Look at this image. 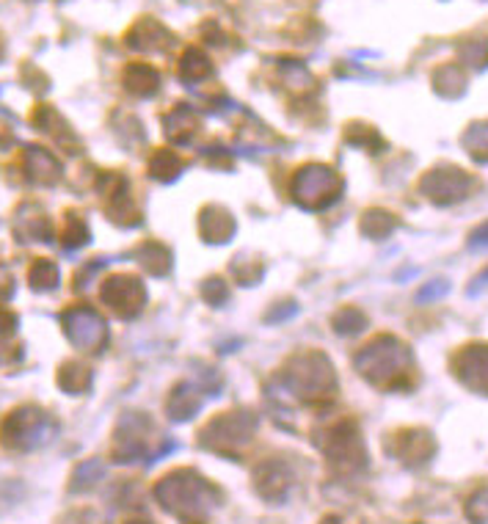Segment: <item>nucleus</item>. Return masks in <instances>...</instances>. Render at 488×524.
I'll return each mask as SVG.
<instances>
[{
    "mask_svg": "<svg viewBox=\"0 0 488 524\" xmlns=\"http://www.w3.org/2000/svg\"><path fill=\"white\" fill-rule=\"evenodd\" d=\"M42 426H45V416L42 414H15L9 423L4 426V439H6V445H12V447H25L28 445V439H36L39 437V431H42Z\"/></svg>",
    "mask_w": 488,
    "mask_h": 524,
    "instance_id": "1",
    "label": "nucleus"
},
{
    "mask_svg": "<svg viewBox=\"0 0 488 524\" xmlns=\"http://www.w3.org/2000/svg\"><path fill=\"white\" fill-rule=\"evenodd\" d=\"M56 279H58V271H56L50 262H36V268H34V273H31L34 287H53Z\"/></svg>",
    "mask_w": 488,
    "mask_h": 524,
    "instance_id": "2",
    "label": "nucleus"
},
{
    "mask_svg": "<svg viewBox=\"0 0 488 524\" xmlns=\"http://www.w3.org/2000/svg\"><path fill=\"white\" fill-rule=\"evenodd\" d=\"M9 329H15V314L6 312V309H0V334L9 332Z\"/></svg>",
    "mask_w": 488,
    "mask_h": 524,
    "instance_id": "3",
    "label": "nucleus"
}]
</instances>
